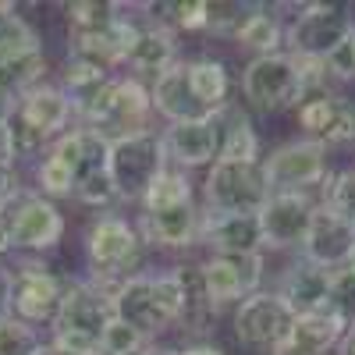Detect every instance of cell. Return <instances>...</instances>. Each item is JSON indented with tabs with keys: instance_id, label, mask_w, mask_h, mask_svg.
<instances>
[{
	"instance_id": "47",
	"label": "cell",
	"mask_w": 355,
	"mask_h": 355,
	"mask_svg": "<svg viewBox=\"0 0 355 355\" xmlns=\"http://www.w3.org/2000/svg\"><path fill=\"white\" fill-rule=\"evenodd\" d=\"M270 355H306V352H299V348H291V345H281L277 352H270Z\"/></svg>"
},
{
	"instance_id": "3",
	"label": "cell",
	"mask_w": 355,
	"mask_h": 355,
	"mask_svg": "<svg viewBox=\"0 0 355 355\" xmlns=\"http://www.w3.org/2000/svg\"><path fill=\"white\" fill-rule=\"evenodd\" d=\"M182 281L174 270L167 274H135L121 281L110 291V309L117 320H125L128 327L142 331L146 338H157L182 320Z\"/></svg>"
},
{
	"instance_id": "32",
	"label": "cell",
	"mask_w": 355,
	"mask_h": 355,
	"mask_svg": "<svg viewBox=\"0 0 355 355\" xmlns=\"http://www.w3.org/2000/svg\"><path fill=\"white\" fill-rule=\"evenodd\" d=\"M320 202L331 206L334 214H341L355 224V164L341 167V171H331V178L320 189Z\"/></svg>"
},
{
	"instance_id": "6",
	"label": "cell",
	"mask_w": 355,
	"mask_h": 355,
	"mask_svg": "<svg viewBox=\"0 0 355 355\" xmlns=\"http://www.w3.org/2000/svg\"><path fill=\"white\" fill-rule=\"evenodd\" d=\"M266 199H270V185H266L263 160H217L206 171L202 214H259Z\"/></svg>"
},
{
	"instance_id": "35",
	"label": "cell",
	"mask_w": 355,
	"mask_h": 355,
	"mask_svg": "<svg viewBox=\"0 0 355 355\" xmlns=\"http://www.w3.org/2000/svg\"><path fill=\"white\" fill-rule=\"evenodd\" d=\"M43 345L40 331L21 323L18 316L0 320V355H36V348Z\"/></svg>"
},
{
	"instance_id": "33",
	"label": "cell",
	"mask_w": 355,
	"mask_h": 355,
	"mask_svg": "<svg viewBox=\"0 0 355 355\" xmlns=\"http://www.w3.org/2000/svg\"><path fill=\"white\" fill-rule=\"evenodd\" d=\"M36 192L46 199H71L75 196V174L50 153L36 160Z\"/></svg>"
},
{
	"instance_id": "48",
	"label": "cell",
	"mask_w": 355,
	"mask_h": 355,
	"mask_svg": "<svg viewBox=\"0 0 355 355\" xmlns=\"http://www.w3.org/2000/svg\"><path fill=\"white\" fill-rule=\"evenodd\" d=\"M348 46H352V57H355V25H352V36H348Z\"/></svg>"
},
{
	"instance_id": "16",
	"label": "cell",
	"mask_w": 355,
	"mask_h": 355,
	"mask_svg": "<svg viewBox=\"0 0 355 355\" xmlns=\"http://www.w3.org/2000/svg\"><path fill=\"white\" fill-rule=\"evenodd\" d=\"M299 256L323 266V270H341V266H348L352 256H355V224L320 202Z\"/></svg>"
},
{
	"instance_id": "5",
	"label": "cell",
	"mask_w": 355,
	"mask_h": 355,
	"mask_svg": "<svg viewBox=\"0 0 355 355\" xmlns=\"http://www.w3.org/2000/svg\"><path fill=\"white\" fill-rule=\"evenodd\" d=\"M171 167L167 146L160 132H139L110 142V182L117 189V202H142L150 185Z\"/></svg>"
},
{
	"instance_id": "19",
	"label": "cell",
	"mask_w": 355,
	"mask_h": 355,
	"mask_svg": "<svg viewBox=\"0 0 355 355\" xmlns=\"http://www.w3.org/2000/svg\"><path fill=\"white\" fill-rule=\"evenodd\" d=\"M146 249H164V252H185L199 245L202 234V210L192 206H178V210H160V214H139L135 220Z\"/></svg>"
},
{
	"instance_id": "18",
	"label": "cell",
	"mask_w": 355,
	"mask_h": 355,
	"mask_svg": "<svg viewBox=\"0 0 355 355\" xmlns=\"http://www.w3.org/2000/svg\"><path fill=\"white\" fill-rule=\"evenodd\" d=\"M199 245L210 249V256H259V252H266L259 214H202Z\"/></svg>"
},
{
	"instance_id": "15",
	"label": "cell",
	"mask_w": 355,
	"mask_h": 355,
	"mask_svg": "<svg viewBox=\"0 0 355 355\" xmlns=\"http://www.w3.org/2000/svg\"><path fill=\"white\" fill-rule=\"evenodd\" d=\"M64 299V281L57 277L50 266L25 259L15 270V295H11V313L28 323V327H43V323H53L57 309H61Z\"/></svg>"
},
{
	"instance_id": "20",
	"label": "cell",
	"mask_w": 355,
	"mask_h": 355,
	"mask_svg": "<svg viewBox=\"0 0 355 355\" xmlns=\"http://www.w3.org/2000/svg\"><path fill=\"white\" fill-rule=\"evenodd\" d=\"M178 61H182V53H178V36L160 21H142L139 36H135V43L125 57V68H128L132 78L153 85Z\"/></svg>"
},
{
	"instance_id": "27",
	"label": "cell",
	"mask_w": 355,
	"mask_h": 355,
	"mask_svg": "<svg viewBox=\"0 0 355 355\" xmlns=\"http://www.w3.org/2000/svg\"><path fill=\"white\" fill-rule=\"evenodd\" d=\"M234 43H239V50H249L252 57L281 53V46H284V21H281L277 8L252 4L245 21L239 25V33H234Z\"/></svg>"
},
{
	"instance_id": "46",
	"label": "cell",
	"mask_w": 355,
	"mask_h": 355,
	"mask_svg": "<svg viewBox=\"0 0 355 355\" xmlns=\"http://www.w3.org/2000/svg\"><path fill=\"white\" fill-rule=\"evenodd\" d=\"M139 355H178V352H171V348H157V345H150L146 352H139Z\"/></svg>"
},
{
	"instance_id": "44",
	"label": "cell",
	"mask_w": 355,
	"mask_h": 355,
	"mask_svg": "<svg viewBox=\"0 0 355 355\" xmlns=\"http://www.w3.org/2000/svg\"><path fill=\"white\" fill-rule=\"evenodd\" d=\"M338 355H355V327L345 334V341H341V348H338Z\"/></svg>"
},
{
	"instance_id": "17",
	"label": "cell",
	"mask_w": 355,
	"mask_h": 355,
	"mask_svg": "<svg viewBox=\"0 0 355 355\" xmlns=\"http://www.w3.org/2000/svg\"><path fill=\"white\" fill-rule=\"evenodd\" d=\"M167 160L178 171H196V167H214L220 160V132L214 125V117H192V121L167 125L164 132Z\"/></svg>"
},
{
	"instance_id": "37",
	"label": "cell",
	"mask_w": 355,
	"mask_h": 355,
	"mask_svg": "<svg viewBox=\"0 0 355 355\" xmlns=\"http://www.w3.org/2000/svg\"><path fill=\"white\" fill-rule=\"evenodd\" d=\"M331 309L345 320V327H355V266H341L331 274Z\"/></svg>"
},
{
	"instance_id": "45",
	"label": "cell",
	"mask_w": 355,
	"mask_h": 355,
	"mask_svg": "<svg viewBox=\"0 0 355 355\" xmlns=\"http://www.w3.org/2000/svg\"><path fill=\"white\" fill-rule=\"evenodd\" d=\"M36 355H68V352H61L57 345H50V341H43L40 348H36Z\"/></svg>"
},
{
	"instance_id": "8",
	"label": "cell",
	"mask_w": 355,
	"mask_h": 355,
	"mask_svg": "<svg viewBox=\"0 0 355 355\" xmlns=\"http://www.w3.org/2000/svg\"><path fill=\"white\" fill-rule=\"evenodd\" d=\"M266 185L270 192H313L320 196L323 182L331 178V150L313 139H291L281 142L270 157H263Z\"/></svg>"
},
{
	"instance_id": "11",
	"label": "cell",
	"mask_w": 355,
	"mask_h": 355,
	"mask_svg": "<svg viewBox=\"0 0 355 355\" xmlns=\"http://www.w3.org/2000/svg\"><path fill=\"white\" fill-rule=\"evenodd\" d=\"M295 114V128L302 139H313L320 146H355V100H348L341 89H320L299 100Z\"/></svg>"
},
{
	"instance_id": "40",
	"label": "cell",
	"mask_w": 355,
	"mask_h": 355,
	"mask_svg": "<svg viewBox=\"0 0 355 355\" xmlns=\"http://www.w3.org/2000/svg\"><path fill=\"white\" fill-rule=\"evenodd\" d=\"M18 192H21V182H18L15 164H0V206H8Z\"/></svg>"
},
{
	"instance_id": "34",
	"label": "cell",
	"mask_w": 355,
	"mask_h": 355,
	"mask_svg": "<svg viewBox=\"0 0 355 355\" xmlns=\"http://www.w3.org/2000/svg\"><path fill=\"white\" fill-rule=\"evenodd\" d=\"M153 341L146 338L142 331H135V327H128L125 320H110L107 323V331H103V338H100V355H139V352H146Z\"/></svg>"
},
{
	"instance_id": "42",
	"label": "cell",
	"mask_w": 355,
	"mask_h": 355,
	"mask_svg": "<svg viewBox=\"0 0 355 355\" xmlns=\"http://www.w3.org/2000/svg\"><path fill=\"white\" fill-rule=\"evenodd\" d=\"M11 252V220H8V206H0V259Z\"/></svg>"
},
{
	"instance_id": "41",
	"label": "cell",
	"mask_w": 355,
	"mask_h": 355,
	"mask_svg": "<svg viewBox=\"0 0 355 355\" xmlns=\"http://www.w3.org/2000/svg\"><path fill=\"white\" fill-rule=\"evenodd\" d=\"M0 164H15V142H11V128L4 114H0Z\"/></svg>"
},
{
	"instance_id": "24",
	"label": "cell",
	"mask_w": 355,
	"mask_h": 355,
	"mask_svg": "<svg viewBox=\"0 0 355 355\" xmlns=\"http://www.w3.org/2000/svg\"><path fill=\"white\" fill-rule=\"evenodd\" d=\"M214 125L220 132V160H239V164H252V160H263L259 157V135H256V125L249 110L239 103V100H227L224 107L210 110Z\"/></svg>"
},
{
	"instance_id": "36",
	"label": "cell",
	"mask_w": 355,
	"mask_h": 355,
	"mask_svg": "<svg viewBox=\"0 0 355 355\" xmlns=\"http://www.w3.org/2000/svg\"><path fill=\"white\" fill-rule=\"evenodd\" d=\"M75 202L82 206H93V210H107V206L117 202V189L110 182V171H96V174H89L82 178V182L75 185Z\"/></svg>"
},
{
	"instance_id": "30",
	"label": "cell",
	"mask_w": 355,
	"mask_h": 355,
	"mask_svg": "<svg viewBox=\"0 0 355 355\" xmlns=\"http://www.w3.org/2000/svg\"><path fill=\"white\" fill-rule=\"evenodd\" d=\"M196 202V189L189 171L167 167L157 182L150 185V192L142 196V214H160V210H178V206H192Z\"/></svg>"
},
{
	"instance_id": "38",
	"label": "cell",
	"mask_w": 355,
	"mask_h": 355,
	"mask_svg": "<svg viewBox=\"0 0 355 355\" xmlns=\"http://www.w3.org/2000/svg\"><path fill=\"white\" fill-rule=\"evenodd\" d=\"M210 4V21H206V33L214 36H231L239 33V25L245 21L252 4H234V0H206Z\"/></svg>"
},
{
	"instance_id": "9",
	"label": "cell",
	"mask_w": 355,
	"mask_h": 355,
	"mask_svg": "<svg viewBox=\"0 0 355 355\" xmlns=\"http://www.w3.org/2000/svg\"><path fill=\"white\" fill-rule=\"evenodd\" d=\"M355 18L338 4H302L284 25V46L291 57L306 61H327V57L352 36Z\"/></svg>"
},
{
	"instance_id": "39",
	"label": "cell",
	"mask_w": 355,
	"mask_h": 355,
	"mask_svg": "<svg viewBox=\"0 0 355 355\" xmlns=\"http://www.w3.org/2000/svg\"><path fill=\"white\" fill-rule=\"evenodd\" d=\"M11 295H15V270L8 263H0V320L15 316L11 313Z\"/></svg>"
},
{
	"instance_id": "1",
	"label": "cell",
	"mask_w": 355,
	"mask_h": 355,
	"mask_svg": "<svg viewBox=\"0 0 355 355\" xmlns=\"http://www.w3.org/2000/svg\"><path fill=\"white\" fill-rule=\"evenodd\" d=\"M4 117L15 142V160L43 157L64 132L75 128L71 96L64 93V85H53V82H40L36 89H28L25 96H18L8 107Z\"/></svg>"
},
{
	"instance_id": "31",
	"label": "cell",
	"mask_w": 355,
	"mask_h": 355,
	"mask_svg": "<svg viewBox=\"0 0 355 355\" xmlns=\"http://www.w3.org/2000/svg\"><path fill=\"white\" fill-rule=\"evenodd\" d=\"M28 50H40L36 28L18 15L15 4L0 0V61H11V57H21Z\"/></svg>"
},
{
	"instance_id": "12",
	"label": "cell",
	"mask_w": 355,
	"mask_h": 355,
	"mask_svg": "<svg viewBox=\"0 0 355 355\" xmlns=\"http://www.w3.org/2000/svg\"><path fill=\"white\" fill-rule=\"evenodd\" d=\"M11 252H46L64 239V214L36 189H21L8 202Z\"/></svg>"
},
{
	"instance_id": "2",
	"label": "cell",
	"mask_w": 355,
	"mask_h": 355,
	"mask_svg": "<svg viewBox=\"0 0 355 355\" xmlns=\"http://www.w3.org/2000/svg\"><path fill=\"white\" fill-rule=\"evenodd\" d=\"M114 320L110 291L100 288L93 277L64 281V299L50 323V345L68 355H100V338Z\"/></svg>"
},
{
	"instance_id": "4",
	"label": "cell",
	"mask_w": 355,
	"mask_h": 355,
	"mask_svg": "<svg viewBox=\"0 0 355 355\" xmlns=\"http://www.w3.org/2000/svg\"><path fill=\"white\" fill-rule=\"evenodd\" d=\"M85 259H89V270H93L89 277L107 291L142 274L146 242L135 220L117 217V214H100L85 231Z\"/></svg>"
},
{
	"instance_id": "28",
	"label": "cell",
	"mask_w": 355,
	"mask_h": 355,
	"mask_svg": "<svg viewBox=\"0 0 355 355\" xmlns=\"http://www.w3.org/2000/svg\"><path fill=\"white\" fill-rule=\"evenodd\" d=\"M121 11H125V4H107V0H75V4H64L68 43L110 33V28L125 18Z\"/></svg>"
},
{
	"instance_id": "14",
	"label": "cell",
	"mask_w": 355,
	"mask_h": 355,
	"mask_svg": "<svg viewBox=\"0 0 355 355\" xmlns=\"http://www.w3.org/2000/svg\"><path fill=\"white\" fill-rule=\"evenodd\" d=\"M206 295L217 309L239 306L249 295L263 291V274H266V256H210L199 263Z\"/></svg>"
},
{
	"instance_id": "25",
	"label": "cell",
	"mask_w": 355,
	"mask_h": 355,
	"mask_svg": "<svg viewBox=\"0 0 355 355\" xmlns=\"http://www.w3.org/2000/svg\"><path fill=\"white\" fill-rule=\"evenodd\" d=\"M348 327L334 309H316V313H299L291 323L288 345L306 355H338Z\"/></svg>"
},
{
	"instance_id": "26",
	"label": "cell",
	"mask_w": 355,
	"mask_h": 355,
	"mask_svg": "<svg viewBox=\"0 0 355 355\" xmlns=\"http://www.w3.org/2000/svg\"><path fill=\"white\" fill-rule=\"evenodd\" d=\"M178 281H182V320H178V327H182L189 338H196L202 345V338L214 331V320H217V306L210 302V295H206V284H202V270L199 263H185V266H174Z\"/></svg>"
},
{
	"instance_id": "23",
	"label": "cell",
	"mask_w": 355,
	"mask_h": 355,
	"mask_svg": "<svg viewBox=\"0 0 355 355\" xmlns=\"http://www.w3.org/2000/svg\"><path fill=\"white\" fill-rule=\"evenodd\" d=\"M150 96H153V114H160L167 125L178 121H192V117H206V110L196 103L192 96V85H189V61L182 57L178 64H171L153 85H150Z\"/></svg>"
},
{
	"instance_id": "22",
	"label": "cell",
	"mask_w": 355,
	"mask_h": 355,
	"mask_svg": "<svg viewBox=\"0 0 355 355\" xmlns=\"http://www.w3.org/2000/svg\"><path fill=\"white\" fill-rule=\"evenodd\" d=\"M331 274L323 266L295 256V263L281 274V284L274 288L281 299L291 306V313H316V309H331Z\"/></svg>"
},
{
	"instance_id": "43",
	"label": "cell",
	"mask_w": 355,
	"mask_h": 355,
	"mask_svg": "<svg viewBox=\"0 0 355 355\" xmlns=\"http://www.w3.org/2000/svg\"><path fill=\"white\" fill-rule=\"evenodd\" d=\"M178 355H224V352H220L217 345H206V341H202V345H189L185 352H178Z\"/></svg>"
},
{
	"instance_id": "7",
	"label": "cell",
	"mask_w": 355,
	"mask_h": 355,
	"mask_svg": "<svg viewBox=\"0 0 355 355\" xmlns=\"http://www.w3.org/2000/svg\"><path fill=\"white\" fill-rule=\"evenodd\" d=\"M242 100L245 107L259 114H281L295 110L302 100V78H299V61L281 50L270 57H252L242 68Z\"/></svg>"
},
{
	"instance_id": "13",
	"label": "cell",
	"mask_w": 355,
	"mask_h": 355,
	"mask_svg": "<svg viewBox=\"0 0 355 355\" xmlns=\"http://www.w3.org/2000/svg\"><path fill=\"white\" fill-rule=\"evenodd\" d=\"M316 206L320 196L313 192H270L266 206L259 210L263 245L274 252H302Z\"/></svg>"
},
{
	"instance_id": "29",
	"label": "cell",
	"mask_w": 355,
	"mask_h": 355,
	"mask_svg": "<svg viewBox=\"0 0 355 355\" xmlns=\"http://www.w3.org/2000/svg\"><path fill=\"white\" fill-rule=\"evenodd\" d=\"M189 85H192L196 103L210 114V110L224 107L227 96H231V71H227L224 61H217V57H192L189 61Z\"/></svg>"
},
{
	"instance_id": "10",
	"label": "cell",
	"mask_w": 355,
	"mask_h": 355,
	"mask_svg": "<svg viewBox=\"0 0 355 355\" xmlns=\"http://www.w3.org/2000/svg\"><path fill=\"white\" fill-rule=\"evenodd\" d=\"M231 323H234V341H239L242 348L270 355L281 345H288L295 313L277 291H256L245 302L234 306Z\"/></svg>"
},
{
	"instance_id": "21",
	"label": "cell",
	"mask_w": 355,
	"mask_h": 355,
	"mask_svg": "<svg viewBox=\"0 0 355 355\" xmlns=\"http://www.w3.org/2000/svg\"><path fill=\"white\" fill-rule=\"evenodd\" d=\"M150 117H153V96H150V85L132 78V75H117V89H114V103L110 114L100 128V135L114 139H125V135H139V132H153L150 128Z\"/></svg>"
}]
</instances>
